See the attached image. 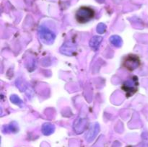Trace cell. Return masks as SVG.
<instances>
[{
  "mask_svg": "<svg viewBox=\"0 0 148 147\" xmlns=\"http://www.w3.org/2000/svg\"><path fill=\"white\" fill-rule=\"evenodd\" d=\"M88 121L86 118H78L73 123V129L77 134L82 133L88 126Z\"/></svg>",
  "mask_w": 148,
  "mask_h": 147,
  "instance_id": "5b68a950",
  "label": "cell"
},
{
  "mask_svg": "<svg viewBox=\"0 0 148 147\" xmlns=\"http://www.w3.org/2000/svg\"><path fill=\"white\" fill-rule=\"evenodd\" d=\"M95 15L93 10L88 7H82L77 11L75 17L78 22L86 23L92 20Z\"/></svg>",
  "mask_w": 148,
  "mask_h": 147,
  "instance_id": "6da1fadb",
  "label": "cell"
},
{
  "mask_svg": "<svg viewBox=\"0 0 148 147\" xmlns=\"http://www.w3.org/2000/svg\"><path fill=\"white\" fill-rule=\"evenodd\" d=\"M100 131V125L98 122H95L94 125H91L90 129L88 130L86 135H85V139L88 143H90L95 138V137L98 135V133Z\"/></svg>",
  "mask_w": 148,
  "mask_h": 147,
  "instance_id": "8992f818",
  "label": "cell"
},
{
  "mask_svg": "<svg viewBox=\"0 0 148 147\" xmlns=\"http://www.w3.org/2000/svg\"><path fill=\"white\" fill-rule=\"evenodd\" d=\"M76 51V46L71 42L67 41L62 45L60 48V52L66 56H72Z\"/></svg>",
  "mask_w": 148,
  "mask_h": 147,
  "instance_id": "52a82bcc",
  "label": "cell"
},
{
  "mask_svg": "<svg viewBox=\"0 0 148 147\" xmlns=\"http://www.w3.org/2000/svg\"><path fill=\"white\" fill-rule=\"evenodd\" d=\"M98 1H100V2H102V1H103V0H98Z\"/></svg>",
  "mask_w": 148,
  "mask_h": 147,
  "instance_id": "9a60e30c",
  "label": "cell"
},
{
  "mask_svg": "<svg viewBox=\"0 0 148 147\" xmlns=\"http://www.w3.org/2000/svg\"><path fill=\"white\" fill-rule=\"evenodd\" d=\"M55 131V126L53 124L50 122H46L42 125L41 131L43 135H50L51 134L53 133Z\"/></svg>",
  "mask_w": 148,
  "mask_h": 147,
  "instance_id": "9c48e42d",
  "label": "cell"
},
{
  "mask_svg": "<svg viewBox=\"0 0 148 147\" xmlns=\"http://www.w3.org/2000/svg\"><path fill=\"white\" fill-rule=\"evenodd\" d=\"M10 99L13 104H14V105H18L19 107H23V102L22 101V99H20L18 96H17V95H11V96H10Z\"/></svg>",
  "mask_w": 148,
  "mask_h": 147,
  "instance_id": "8fae6325",
  "label": "cell"
},
{
  "mask_svg": "<svg viewBox=\"0 0 148 147\" xmlns=\"http://www.w3.org/2000/svg\"><path fill=\"white\" fill-rule=\"evenodd\" d=\"M110 42L117 48L121 47V45H122V39L120 36L116 35H112L110 37Z\"/></svg>",
  "mask_w": 148,
  "mask_h": 147,
  "instance_id": "30bf717a",
  "label": "cell"
},
{
  "mask_svg": "<svg viewBox=\"0 0 148 147\" xmlns=\"http://www.w3.org/2000/svg\"><path fill=\"white\" fill-rule=\"evenodd\" d=\"M143 146L148 147V133L144 132L143 133Z\"/></svg>",
  "mask_w": 148,
  "mask_h": 147,
  "instance_id": "5bb4252c",
  "label": "cell"
},
{
  "mask_svg": "<svg viewBox=\"0 0 148 147\" xmlns=\"http://www.w3.org/2000/svg\"><path fill=\"white\" fill-rule=\"evenodd\" d=\"M38 34L40 40L43 43L47 45H51L54 42L56 35L52 30L47 27L41 25L38 28Z\"/></svg>",
  "mask_w": 148,
  "mask_h": 147,
  "instance_id": "7a4b0ae2",
  "label": "cell"
},
{
  "mask_svg": "<svg viewBox=\"0 0 148 147\" xmlns=\"http://www.w3.org/2000/svg\"><path fill=\"white\" fill-rule=\"evenodd\" d=\"M5 128H7V131H10V132L15 133L18 131V127L15 122H12L10 125H8Z\"/></svg>",
  "mask_w": 148,
  "mask_h": 147,
  "instance_id": "7c38bea8",
  "label": "cell"
},
{
  "mask_svg": "<svg viewBox=\"0 0 148 147\" xmlns=\"http://www.w3.org/2000/svg\"><path fill=\"white\" fill-rule=\"evenodd\" d=\"M137 86H138V82L137 77H133L126 81L123 84L122 89L127 95H131L137 92Z\"/></svg>",
  "mask_w": 148,
  "mask_h": 147,
  "instance_id": "3957f363",
  "label": "cell"
},
{
  "mask_svg": "<svg viewBox=\"0 0 148 147\" xmlns=\"http://www.w3.org/2000/svg\"><path fill=\"white\" fill-rule=\"evenodd\" d=\"M103 40V37L99 35H95L90 39V46L94 50H97L101 45V42Z\"/></svg>",
  "mask_w": 148,
  "mask_h": 147,
  "instance_id": "ba28073f",
  "label": "cell"
},
{
  "mask_svg": "<svg viewBox=\"0 0 148 147\" xmlns=\"http://www.w3.org/2000/svg\"><path fill=\"white\" fill-rule=\"evenodd\" d=\"M140 64V59L135 55H130L123 62V66L130 71H133L138 68Z\"/></svg>",
  "mask_w": 148,
  "mask_h": 147,
  "instance_id": "277c9868",
  "label": "cell"
},
{
  "mask_svg": "<svg viewBox=\"0 0 148 147\" xmlns=\"http://www.w3.org/2000/svg\"><path fill=\"white\" fill-rule=\"evenodd\" d=\"M106 30V25L104 23H99V24L97 25L96 31L98 33H100V34H103L104 33Z\"/></svg>",
  "mask_w": 148,
  "mask_h": 147,
  "instance_id": "4fadbf2b",
  "label": "cell"
}]
</instances>
